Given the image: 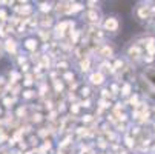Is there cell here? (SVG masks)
I'll use <instances>...</instances> for the list:
<instances>
[{
  "instance_id": "6da1fadb",
  "label": "cell",
  "mask_w": 155,
  "mask_h": 154,
  "mask_svg": "<svg viewBox=\"0 0 155 154\" xmlns=\"http://www.w3.org/2000/svg\"><path fill=\"white\" fill-rule=\"evenodd\" d=\"M146 77H147V79H149V82L155 86V71H152V70H150V71H147V73H146Z\"/></svg>"
}]
</instances>
